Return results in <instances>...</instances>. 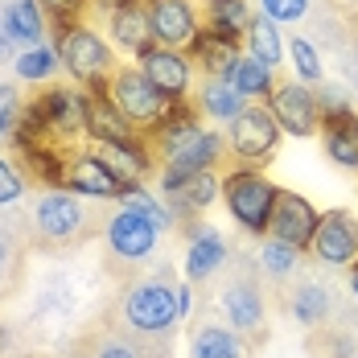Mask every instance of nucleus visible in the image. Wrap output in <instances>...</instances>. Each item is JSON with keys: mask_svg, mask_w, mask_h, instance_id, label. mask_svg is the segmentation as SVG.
Returning a JSON list of instances; mask_svg holds the SVG:
<instances>
[{"mask_svg": "<svg viewBox=\"0 0 358 358\" xmlns=\"http://www.w3.org/2000/svg\"><path fill=\"white\" fill-rule=\"evenodd\" d=\"M58 54H62V66L78 87L87 91H103L108 78L115 74V54L103 41V34H95L91 25L83 21H54V41H50Z\"/></svg>", "mask_w": 358, "mask_h": 358, "instance_id": "nucleus-1", "label": "nucleus"}, {"mask_svg": "<svg viewBox=\"0 0 358 358\" xmlns=\"http://www.w3.org/2000/svg\"><path fill=\"white\" fill-rule=\"evenodd\" d=\"M103 95L115 103V111H120L136 132L157 128V124H161V115L173 108V99H169V95H161V91L144 78L141 66H115V74H111L108 87H103Z\"/></svg>", "mask_w": 358, "mask_h": 358, "instance_id": "nucleus-2", "label": "nucleus"}, {"mask_svg": "<svg viewBox=\"0 0 358 358\" xmlns=\"http://www.w3.org/2000/svg\"><path fill=\"white\" fill-rule=\"evenodd\" d=\"M276 194H280V185H272L259 169H251V165L231 169V173L222 178L227 210H231V218H235L248 235H264V231H268V218H272V206H276Z\"/></svg>", "mask_w": 358, "mask_h": 358, "instance_id": "nucleus-3", "label": "nucleus"}, {"mask_svg": "<svg viewBox=\"0 0 358 358\" xmlns=\"http://www.w3.org/2000/svg\"><path fill=\"white\" fill-rule=\"evenodd\" d=\"M280 136H285V132H280V124H276V115H272L268 103H248V108L227 124V144H231V152H235L239 161H248V165H264V161L276 152Z\"/></svg>", "mask_w": 358, "mask_h": 358, "instance_id": "nucleus-4", "label": "nucleus"}, {"mask_svg": "<svg viewBox=\"0 0 358 358\" xmlns=\"http://www.w3.org/2000/svg\"><path fill=\"white\" fill-rule=\"evenodd\" d=\"M124 317H128V325H136L141 334H165L173 322H181L178 288H169L165 280L132 285L128 296H124Z\"/></svg>", "mask_w": 358, "mask_h": 358, "instance_id": "nucleus-5", "label": "nucleus"}, {"mask_svg": "<svg viewBox=\"0 0 358 358\" xmlns=\"http://www.w3.org/2000/svg\"><path fill=\"white\" fill-rule=\"evenodd\" d=\"M222 132L215 128H202L194 141H185L181 148H173L169 157H165V169H161V194L169 198V194H178L185 181L194 178V173H202V169H215L218 157H222Z\"/></svg>", "mask_w": 358, "mask_h": 358, "instance_id": "nucleus-6", "label": "nucleus"}, {"mask_svg": "<svg viewBox=\"0 0 358 358\" xmlns=\"http://www.w3.org/2000/svg\"><path fill=\"white\" fill-rule=\"evenodd\" d=\"M264 103L272 108V115H276V124H280V132H285V136H313V132L322 128L317 91H313V87H305V83H296V78L276 83V91H272Z\"/></svg>", "mask_w": 358, "mask_h": 358, "instance_id": "nucleus-7", "label": "nucleus"}, {"mask_svg": "<svg viewBox=\"0 0 358 358\" xmlns=\"http://www.w3.org/2000/svg\"><path fill=\"white\" fill-rule=\"evenodd\" d=\"M309 251L325 268H355L358 264V218L350 210H325L317 218Z\"/></svg>", "mask_w": 358, "mask_h": 358, "instance_id": "nucleus-8", "label": "nucleus"}, {"mask_svg": "<svg viewBox=\"0 0 358 358\" xmlns=\"http://www.w3.org/2000/svg\"><path fill=\"white\" fill-rule=\"evenodd\" d=\"M62 189H71L78 198H120L124 194V178L111 169L95 148H83V152H71L66 148Z\"/></svg>", "mask_w": 358, "mask_h": 358, "instance_id": "nucleus-9", "label": "nucleus"}, {"mask_svg": "<svg viewBox=\"0 0 358 358\" xmlns=\"http://www.w3.org/2000/svg\"><path fill=\"white\" fill-rule=\"evenodd\" d=\"M34 222H37V231H41V239H50V243H71V239L83 235V227H87V210H83L78 194L62 189V185H50V189L37 198Z\"/></svg>", "mask_w": 358, "mask_h": 358, "instance_id": "nucleus-10", "label": "nucleus"}, {"mask_svg": "<svg viewBox=\"0 0 358 358\" xmlns=\"http://www.w3.org/2000/svg\"><path fill=\"white\" fill-rule=\"evenodd\" d=\"M136 66H141L144 78H148L161 95H169L173 103H181V99L189 95V83H194V58H189L185 50L148 45L141 58H136Z\"/></svg>", "mask_w": 358, "mask_h": 358, "instance_id": "nucleus-11", "label": "nucleus"}, {"mask_svg": "<svg viewBox=\"0 0 358 358\" xmlns=\"http://www.w3.org/2000/svg\"><path fill=\"white\" fill-rule=\"evenodd\" d=\"M148 21H152V41L169 50H189L194 37L206 29L194 0H148Z\"/></svg>", "mask_w": 358, "mask_h": 358, "instance_id": "nucleus-12", "label": "nucleus"}, {"mask_svg": "<svg viewBox=\"0 0 358 358\" xmlns=\"http://www.w3.org/2000/svg\"><path fill=\"white\" fill-rule=\"evenodd\" d=\"M317 210L309 198L292 194V189H280L276 194V206H272V218H268V235L280 239V243H292L296 251H309L313 243V231H317Z\"/></svg>", "mask_w": 358, "mask_h": 358, "instance_id": "nucleus-13", "label": "nucleus"}, {"mask_svg": "<svg viewBox=\"0 0 358 358\" xmlns=\"http://www.w3.org/2000/svg\"><path fill=\"white\" fill-rule=\"evenodd\" d=\"M157 239H161V227L148 222V218H144L141 210H132V206H120V210L108 218V248L115 251L120 259H144V255H152Z\"/></svg>", "mask_w": 358, "mask_h": 358, "instance_id": "nucleus-14", "label": "nucleus"}, {"mask_svg": "<svg viewBox=\"0 0 358 358\" xmlns=\"http://www.w3.org/2000/svg\"><path fill=\"white\" fill-rule=\"evenodd\" d=\"M108 34H111V41H115L124 54H132V58H141L148 45H157V41H152V21H148V4H141V0L120 4V8H108Z\"/></svg>", "mask_w": 358, "mask_h": 358, "instance_id": "nucleus-15", "label": "nucleus"}, {"mask_svg": "<svg viewBox=\"0 0 358 358\" xmlns=\"http://www.w3.org/2000/svg\"><path fill=\"white\" fill-rule=\"evenodd\" d=\"M227 264V239L215 227H194L189 231V251H185V280L202 285Z\"/></svg>", "mask_w": 358, "mask_h": 358, "instance_id": "nucleus-16", "label": "nucleus"}, {"mask_svg": "<svg viewBox=\"0 0 358 358\" xmlns=\"http://www.w3.org/2000/svg\"><path fill=\"white\" fill-rule=\"evenodd\" d=\"M185 54H189V58H194L206 74H215V78H231L235 62L243 58L239 41H235V37H227V34H215V29H202Z\"/></svg>", "mask_w": 358, "mask_h": 358, "instance_id": "nucleus-17", "label": "nucleus"}, {"mask_svg": "<svg viewBox=\"0 0 358 358\" xmlns=\"http://www.w3.org/2000/svg\"><path fill=\"white\" fill-rule=\"evenodd\" d=\"M141 136L120 111L111 103L103 91H87V141L99 144V141H132Z\"/></svg>", "mask_w": 358, "mask_h": 358, "instance_id": "nucleus-18", "label": "nucleus"}, {"mask_svg": "<svg viewBox=\"0 0 358 358\" xmlns=\"http://www.w3.org/2000/svg\"><path fill=\"white\" fill-rule=\"evenodd\" d=\"M0 17H4L8 34H13V41H17V50H25V45H41L45 34H50V21H45L41 0H8V4L0 8Z\"/></svg>", "mask_w": 358, "mask_h": 358, "instance_id": "nucleus-19", "label": "nucleus"}, {"mask_svg": "<svg viewBox=\"0 0 358 358\" xmlns=\"http://www.w3.org/2000/svg\"><path fill=\"white\" fill-rule=\"evenodd\" d=\"M91 148L124 178V185L128 181H144L148 169H152V157H148V148L141 144V136H132V141H99V144H91Z\"/></svg>", "mask_w": 358, "mask_h": 358, "instance_id": "nucleus-20", "label": "nucleus"}, {"mask_svg": "<svg viewBox=\"0 0 358 358\" xmlns=\"http://www.w3.org/2000/svg\"><path fill=\"white\" fill-rule=\"evenodd\" d=\"M243 54H251L255 62H264V66H280L288 58V41L280 37V25L272 21V17H264V13H255L248 25V34H243Z\"/></svg>", "mask_w": 358, "mask_h": 358, "instance_id": "nucleus-21", "label": "nucleus"}, {"mask_svg": "<svg viewBox=\"0 0 358 358\" xmlns=\"http://www.w3.org/2000/svg\"><path fill=\"white\" fill-rule=\"evenodd\" d=\"M198 108H202L206 120H215V124H231L239 111L248 108V99L235 91L231 78H215V74H206L202 87H198Z\"/></svg>", "mask_w": 358, "mask_h": 358, "instance_id": "nucleus-22", "label": "nucleus"}, {"mask_svg": "<svg viewBox=\"0 0 358 358\" xmlns=\"http://www.w3.org/2000/svg\"><path fill=\"white\" fill-rule=\"evenodd\" d=\"M325 132V157L338 165V169H358V111L355 115H342V120H329L322 124Z\"/></svg>", "mask_w": 358, "mask_h": 358, "instance_id": "nucleus-23", "label": "nucleus"}, {"mask_svg": "<svg viewBox=\"0 0 358 358\" xmlns=\"http://www.w3.org/2000/svg\"><path fill=\"white\" fill-rule=\"evenodd\" d=\"M13 71L21 83H54V74L62 71V54L50 45V41H41V45H25V50H17L13 54Z\"/></svg>", "mask_w": 358, "mask_h": 358, "instance_id": "nucleus-24", "label": "nucleus"}, {"mask_svg": "<svg viewBox=\"0 0 358 358\" xmlns=\"http://www.w3.org/2000/svg\"><path fill=\"white\" fill-rule=\"evenodd\" d=\"M218 194H222V178L215 169H202V173H194L185 181L178 194H169V206H173V215H198V210L215 206Z\"/></svg>", "mask_w": 358, "mask_h": 358, "instance_id": "nucleus-25", "label": "nucleus"}, {"mask_svg": "<svg viewBox=\"0 0 358 358\" xmlns=\"http://www.w3.org/2000/svg\"><path fill=\"white\" fill-rule=\"evenodd\" d=\"M231 83H235V91H239L248 103H264V99L276 91V71L264 66V62H255L251 54H243V58L235 62V71H231Z\"/></svg>", "mask_w": 358, "mask_h": 358, "instance_id": "nucleus-26", "label": "nucleus"}, {"mask_svg": "<svg viewBox=\"0 0 358 358\" xmlns=\"http://www.w3.org/2000/svg\"><path fill=\"white\" fill-rule=\"evenodd\" d=\"M222 309H227V322L231 329H248L255 334L259 325H264V301H259V292L248 285H235L222 292Z\"/></svg>", "mask_w": 358, "mask_h": 358, "instance_id": "nucleus-27", "label": "nucleus"}, {"mask_svg": "<svg viewBox=\"0 0 358 358\" xmlns=\"http://www.w3.org/2000/svg\"><path fill=\"white\" fill-rule=\"evenodd\" d=\"M251 13L248 0H206V29H215V34H227V37H239L248 34L251 25Z\"/></svg>", "mask_w": 358, "mask_h": 358, "instance_id": "nucleus-28", "label": "nucleus"}, {"mask_svg": "<svg viewBox=\"0 0 358 358\" xmlns=\"http://www.w3.org/2000/svg\"><path fill=\"white\" fill-rule=\"evenodd\" d=\"M115 202H120V206H132V210H141V215L148 218V222H157L161 231H169V227H173V218H178V215H173V206H169V198H157V194H148L141 181H128V185H124V194H120Z\"/></svg>", "mask_w": 358, "mask_h": 358, "instance_id": "nucleus-29", "label": "nucleus"}, {"mask_svg": "<svg viewBox=\"0 0 358 358\" xmlns=\"http://www.w3.org/2000/svg\"><path fill=\"white\" fill-rule=\"evenodd\" d=\"M194 358H243V342H239L235 329L202 325L194 334Z\"/></svg>", "mask_w": 358, "mask_h": 358, "instance_id": "nucleus-30", "label": "nucleus"}, {"mask_svg": "<svg viewBox=\"0 0 358 358\" xmlns=\"http://www.w3.org/2000/svg\"><path fill=\"white\" fill-rule=\"evenodd\" d=\"M288 58H292V74H296V83L317 87V83L325 78L322 54H317V45H313L309 37H292V41H288Z\"/></svg>", "mask_w": 358, "mask_h": 358, "instance_id": "nucleus-31", "label": "nucleus"}, {"mask_svg": "<svg viewBox=\"0 0 358 358\" xmlns=\"http://www.w3.org/2000/svg\"><path fill=\"white\" fill-rule=\"evenodd\" d=\"M292 317L301 325H317L329 317V292L322 285H301L292 296Z\"/></svg>", "mask_w": 358, "mask_h": 358, "instance_id": "nucleus-32", "label": "nucleus"}, {"mask_svg": "<svg viewBox=\"0 0 358 358\" xmlns=\"http://www.w3.org/2000/svg\"><path fill=\"white\" fill-rule=\"evenodd\" d=\"M21 115H25V99L13 83H0V148L4 144H17L21 132Z\"/></svg>", "mask_w": 358, "mask_h": 358, "instance_id": "nucleus-33", "label": "nucleus"}, {"mask_svg": "<svg viewBox=\"0 0 358 358\" xmlns=\"http://www.w3.org/2000/svg\"><path fill=\"white\" fill-rule=\"evenodd\" d=\"M296 259H301V251L292 248V243H280V239H268V243L259 248V264H264V272L276 276V280H285V276L296 272Z\"/></svg>", "mask_w": 358, "mask_h": 358, "instance_id": "nucleus-34", "label": "nucleus"}, {"mask_svg": "<svg viewBox=\"0 0 358 358\" xmlns=\"http://www.w3.org/2000/svg\"><path fill=\"white\" fill-rule=\"evenodd\" d=\"M313 91H317L322 124H329V120H342V115H355V99H350V91H346L342 83H325V78H322Z\"/></svg>", "mask_w": 358, "mask_h": 358, "instance_id": "nucleus-35", "label": "nucleus"}, {"mask_svg": "<svg viewBox=\"0 0 358 358\" xmlns=\"http://www.w3.org/2000/svg\"><path fill=\"white\" fill-rule=\"evenodd\" d=\"M259 13L272 17L276 25H292L309 13V0H259Z\"/></svg>", "mask_w": 358, "mask_h": 358, "instance_id": "nucleus-36", "label": "nucleus"}, {"mask_svg": "<svg viewBox=\"0 0 358 358\" xmlns=\"http://www.w3.org/2000/svg\"><path fill=\"white\" fill-rule=\"evenodd\" d=\"M21 194H25V178H21V169H17L8 157H0V206H13Z\"/></svg>", "mask_w": 358, "mask_h": 358, "instance_id": "nucleus-37", "label": "nucleus"}, {"mask_svg": "<svg viewBox=\"0 0 358 358\" xmlns=\"http://www.w3.org/2000/svg\"><path fill=\"white\" fill-rule=\"evenodd\" d=\"M83 4H87V0H41L45 17H54V21H78Z\"/></svg>", "mask_w": 358, "mask_h": 358, "instance_id": "nucleus-38", "label": "nucleus"}, {"mask_svg": "<svg viewBox=\"0 0 358 358\" xmlns=\"http://www.w3.org/2000/svg\"><path fill=\"white\" fill-rule=\"evenodd\" d=\"M8 54H17V41H13V34H8V25H4V17H0V62H4Z\"/></svg>", "mask_w": 358, "mask_h": 358, "instance_id": "nucleus-39", "label": "nucleus"}, {"mask_svg": "<svg viewBox=\"0 0 358 358\" xmlns=\"http://www.w3.org/2000/svg\"><path fill=\"white\" fill-rule=\"evenodd\" d=\"M99 358H141V355H136L132 346H108V350H103Z\"/></svg>", "mask_w": 358, "mask_h": 358, "instance_id": "nucleus-40", "label": "nucleus"}, {"mask_svg": "<svg viewBox=\"0 0 358 358\" xmlns=\"http://www.w3.org/2000/svg\"><path fill=\"white\" fill-rule=\"evenodd\" d=\"M178 309H181V317L189 313V280H185V285H178Z\"/></svg>", "mask_w": 358, "mask_h": 358, "instance_id": "nucleus-41", "label": "nucleus"}, {"mask_svg": "<svg viewBox=\"0 0 358 358\" xmlns=\"http://www.w3.org/2000/svg\"><path fill=\"white\" fill-rule=\"evenodd\" d=\"M8 255H13V248H8V239H4V235H0V272H4V268H8Z\"/></svg>", "mask_w": 358, "mask_h": 358, "instance_id": "nucleus-42", "label": "nucleus"}, {"mask_svg": "<svg viewBox=\"0 0 358 358\" xmlns=\"http://www.w3.org/2000/svg\"><path fill=\"white\" fill-rule=\"evenodd\" d=\"M350 288H355V296H358V264H355V272H350Z\"/></svg>", "mask_w": 358, "mask_h": 358, "instance_id": "nucleus-43", "label": "nucleus"}]
</instances>
